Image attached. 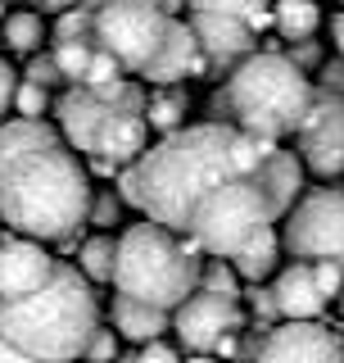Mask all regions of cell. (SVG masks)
Instances as JSON below:
<instances>
[{"instance_id":"cell-20","label":"cell","mask_w":344,"mask_h":363,"mask_svg":"<svg viewBox=\"0 0 344 363\" xmlns=\"http://www.w3.org/2000/svg\"><path fill=\"white\" fill-rule=\"evenodd\" d=\"M96 50H100L96 37H91V41H73V45H55V64H59V73H64L68 86H82V82H86Z\"/></svg>"},{"instance_id":"cell-36","label":"cell","mask_w":344,"mask_h":363,"mask_svg":"<svg viewBox=\"0 0 344 363\" xmlns=\"http://www.w3.org/2000/svg\"><path fill=\"white\" fill-rule=\"evenodd\" d=\"M37 5L45 9V14H59V18H64L68 9H77V5H82V0H37Z\"/></svg>"},{"instance_id":"cell-17","label":"cell","mask_w":344,"mask_h":363,"mask_svg":"<svg viewBox=\"0 0 344 363\" xmlns=\"http://www.w3.org/2000/svg\"><path fill=\"white\" fill-rule=\"evenodd\" d=\"M272 14H277V37L294 41V45L308 41L317 32V23H322V9H317L313 0H277Z\"/></svg>"},{"instance_id":"cell-4","label":"cell","mask_w":344,"mask_h":363,"mask_svg":"<svg viewBox=\"0 0 344 363\" xmlns=\"http://www.w3.org/2000/svg\"><path fill=\"white\" fill-rule=\"evenodd\" d=\"M317 100V86L304 77V68L290 64V55H268L258 50L227 77L222 91H213L209 123L254 132L263 141H281V136H299L308 109Z\"/></svg>"},{"instance_id":"cell-41","label":"cell","mask_w":344,"mask_h":363,"mask_svg":"<svg viewBox=\"0 0 344 363\" xmlns=\"http://www.w3.org/2000/svg\"><path fill=\"white\" fill-rule=\"evenodd\" d=\"M186 363H217V359H213V354H190Z\"/></svg>"},{"instance_id":"cell-33","label":"cell","mask_w":344,"mask_h":363,"mask_svg":"<svg viewBox=\"0 0 344 363\" xmlns=\"http://www.w3.org/2000/svg\"><path fill=\"white\" fill-rule=\"evenodd\" d=\"M249 300H254V318H281V309H277V295H272V291L254 286V291H249Z\"/></svg>"},{"instance_id":"cell-37","label":"cell","mask_w":344,"mask_h":363,"mask_svg":"<svg viewBox=\"0 0 344 363\" xmlns=\"http://www.w3.org/2000/svg\"><path fill=\"white\" fill-rule=\"evenodd\" d=\"M0 363H37V359H28L23 350H14V345H5V340H0Z\"/></svg>"},{"instance_id":"cell-25","label":"cell","mask_w":344,"mask_h":363,"mask_svg":"<svg viewBox=\"0 0 344 363\" xmlns=\"http://www.w3.org/2000/svg\"><path fill=\"white\" fill-rule=\"evenodd\" d=\"M45 105H50V91H45V86H32V82H23V86H18V96H14V109H18L28 123H41Z\"/></svg>"},{"instance_id":"cell-27","label":"cell","mask_w":344,"mask_h":363,"mask_svg":"<svg viewBox=\"0 0 344 363\" xmlns=\"http://www.w3.org/2000/svg\"><path fill=\"white\" fill-rule=\"evenodd\" d=\"M23 82H32V86H59L64 82V73H59V64H55V50L50 55H32V64H28V77Z\"/></svg>"},{"instance_id":"cell-23","label":"cell","mask_w":344,"mask_h":363,"mask_svg":"<svg viewBox=\"0 0 344 363\" xmlns=\"http://www.w3.org/2000/svg\"><path fill=\"white\" fill-rule=\"evenodd\" d=\"M272 0H190V14H227V18H258Z\"/></svg>"},{"instance_id":"cell-22","label":"cell","mask_w":344,"mask_h":363,"mask_svg":"<svg viewBox=\"0 0 344 363\" xmlns=\"http://www.w3.org/2000/svg\"><path fill=\"white\" fill-rule=\"evenodd\" d=\"M200 291H209V295H222V300H240V272L227 264V259H209L204 264V281H200Z\"/></svg>"},{"instance_id":"cell-29","label":"cell","mask_w":344,"mask_h":363,"mask_svg":"<svg viewBox=\"0 0 344 363\" xmlns=\"http://www.w3.org/2000/svg\"><path fill=\"white\" fill-rule=\"evenodd\" d=\"M118 359V332L113 327H100L96 340H91V350H86V363H113Z\"/></svg>"},{"instance_id":"cell-6","label":"cell","mask_w":344,"mask_h":363,"mask_svg":"<svg viewBox=\"0 0 344 363\" xmlns=\"http://www.w3.org/2000/svg\"><path fill=\"white\" fill-rule=\"evenodd\" d=\"M200 281H204V264L186 250L177 232L145 218L118 236V272H113L118 295L177 313L190 295H200Z\"/></svg>"},{"instance_id":"cell-13","label":"cell","mask_w":344,"mask_h":363,"mask_svg":"<svg viewBox=\"0 0 344 363\" xmlns=\"http://www.w3.org/2000/svg\"><path fill=\"white\" fill-rule=\"evenodd\" d=\"M190 28L200 37V50L204 60L217 64V68H236L245 60L258 55V32L249 28L245 18H227V14H190Z\"/></svg>"},{"instance_id":"cell-34","label":"cell","mask_w":344,"mask_h":363,"mask_svg":"<svg viewBox=\"0 0 344 363\" xmlns=\"http://www.w3.org/2000/svg\"><path fill=\"white\" fill-rule=\"evenodd\" d=\"M317 60H322V50H317L313 41H299V45H290V64H294V68H313Z\"/></svg>"},{"instance_id":"cell-39","label":"cell","mask_w":344,"mask_h":363,"mask_svg":"<svg viewBox=\"0 0 344 363\" xmlns=\"http://www.w3.org/2000/svg\"><path fill=\"white\" fill-rule=\"evenodd\" d=\"M236 345H240V340H236V336H227V340H222V345H217V350H213V354H217V363H222V359H231V354H236Z\"/></svg>"},{"instance_id":"cell-44","label":"cell","mask_w":344,"mask_h":363,"mask_svg":"<svg viewBox=\"0 0 344 363\" xmlns=\"http://www.w3.org/2000/svg\"><path fill=\"white\" fill-rule=\"evenodd\" d=\"M0 41H5V32H0Z\"/></svg>"},{"instance_id":"cell-15","label":"cell","mask_w":344,"mask_h":363,"mask_svg":"<svg viewBox=\"0 0 344 363\" xmlns=\"http://www.w3.org/2000/svg\"><path fill=\"white\" fill-rule=\"evenodd\" d=\"M172 327V313L164 309H150V304L141 300H127V295H113V332L122 340H132V345H154V340H164V332Z\"/></svg>"},{"instance_id":"cell-45","label":"cell","mask_w":344,"mask_h":363,"mask_svg":"<svg viewBox=\"0 0 344 363\" xmlns=\"http://www.w3.org/2000/svg\"><path fill=\"white\" fill-rule=\"evenodd\" d=\"M340 5H344V0H340Z\"/></svg>"},{"instance_id":"cell-19","label":"cell","mask_w":344,"mask_h":363,"mask_svg":"<svg viewBox=\"0 0 344 363\" xmlns=\"http://www.w3.org/2000/svg\"><path fill=\"white\" fill-rule=\"evenodd\" d=\"M145 118H150L154 132H181L186 128V91H159V96H150V109H145Z\"/></svg>"},{"instance_id":"cell-28","label":"cell","mask_w":344,"mask_h":363,"mask_svg":"<svg viewBox=\"0 0 344 363\" xmlns=\"http://www.w3.org/2000/svg\"><path fill=\"white\" fill-rule=\"evenodd\" d=\"M313 277H317L322 300H340L344 295V264H313Z\"/></svg>"},{"instance_id":"cell-12","label":"cell","mask_w":344,"mask_h":363,"mask_svg":"<svg viewBox=\"0 0 344 363\" xmlns=\"http://www.w3.org/2000/svg\"><path fill=\"white\" fill-rule=\"evenodd\" d=\"M59 259H50V250L28 236H9L0 245V300H28L50 286Z\"/></svg>"},{"instance_id":"cell-2","label":"cell","mask_w":344,"mask_h":363,"mask_svg":"<svg viewBox=\"0 0 344 363\" xmlns=\"http://www.w3.org/2000/svg\"><path fill=\"white\" fill-rule=\"evenodd\" d=\"M236 128L227 123H195L172 136H159L141 164L118 173V196L122 204L141 209L150 223L168 227L177 236H190L195 213L209 204L227 182H236V159H231Z\"/></svg>"},{"instance_id":"cell-18","label":"cell","mask_w":344,"mask_h":363,"mask_svg":"<svg viewBox=\"0 0 344 363\" xmlns=\"http://www.w3.org/2000/svg\"><path fill=\"white\" fill-rule=\"evenodd\" d=\"M77 268L86 272V281H113L118 272V241L113 236H86L82 250H77Z\"/></svg>"},{"instance_id":"cell-24","label":"cell","mask_w":344,"mask_h":363,"mask_svg":"<svg viewBox=\"0 0 344 363\" xmlns=\"http://www.w3.org/2000/svg\"><path fill=\"white\" fill-rule=\"evenodd\" d=\"M96 37V14L91 9H68V14L55 23V45H73V41H91Z\"/></svg>"},{"instance_id":"cell-9","label":"cell","mask_w":344,"mask_h":363,"mask_svg":"<svg viewBox=\"0 0 344 363\" xmlns=\"http://www.w3.org/2000/svg\"><path fill=\"white\" fill-rule=\"evenodd\" d=\"M299 155L317 177H340L344 173V96L317 86V100L308 109L299 136H294Z\"/></svg>"},{"instance_id":"cell-16","label":"cell","mask_w":344,"mask_h":363,"mask_svg":"<svg viewBox=\"0 0 344 363\" xmlns=\"http://www.w3.org/2000/svg\"><path fill=\"white\" fill-rule=\"evenodd\" d=\"M277 255H281V241H277V232H263V236H254V241H249L245 250H240V255L231 259V268L240 272V281H258L263 277H272V268H277Z\"/></svg>"},{"instance_id":"cell-35","label":"cell","mask_w":344,"mask_h":363,"mask_svg":"<svg viewBox=\"0 0 344 363\" xmlns=\"http://www.w3.org/2000/svg\"><path fill=\"white\" fill-rule=\"evenodd\" d=\"M322 86L336 91V96H344V60H336V64L322 68Z\"/></svg>"},{"instance_id":"cell-14","label":"cell","mask_w":344,"mask_h":363,"mask_svg":"<svg viewBox=\"0 0 344 363\" xmlns=\"http://www.w3.org/2000/svg\"><path fill=\"white\" fill-rule=\"evenodd\" d=\"M272 295H277V309L285 323H317V313L326 309L317 277H313V264H299V259L272 281Z\"/></svg>"},{"instance_id":"cell-32","label":"cell","mask_w":344,"mask_h":363,"mask_svg":"<svg viewBox=\"0 0 344 363\" xmlns=\"http://www.w3.org/2000/svg\"><path fill=\"white\" fill-rule=\"evenodd\" d=\"M136 363H181V354L168 345V340H154V345L136 350Z\"/></svg>"},{"instance_id":"cell-5","label":"cell","mask_w":344,"mask_h":363,"mask_svg":"<svg viewBox=\"0 0 344 363\" xmlns=\"http://www.w3.org/2000/svg\"><path fill=\"white\" fill-rule=\"evenodd\" d=\"M150 96L141 82H109V86H68L55 100L64 141L86 159H109L118 168L141 164L150 150Z\"/></svg>"},{"instance_id":"cell-42","label":"cell","mask_w":344,"mask_h":363,"mask_svg":"<svg viewBox=\"0 0 344 363\" xmlns=\"http://www.w3.org/2000/svg\"><path fill=\"white\" fill-rule=\"evenodd\" d=\"M340 313H344V295H340Z\"/></svg>"},{"instance_id":"cell-40","label":"cell","mask_w":344,"mask_h":363,"mask_svg":"<svg viewBox=\"0 0 344 363\" xmlns=\"http://www.w3.org/2000/svg\"><path fill=\"white\" fill-rule=\"evenodd\" d=\"M181 5H186V0H164V14H172V18H177V9Z\"/></svg>"},{"instance_id":"cell-31","label":"cell","mask_w":344,"mask_h":363,"mask_svg":"<svg viewBox=\"0 0 344 363\" xmlns=\"http://www.w3.org/2000/svg\"><path fill=\"white\" fill-rule=\"evenodd\" d=\"M18 86H23V77L9 68L5 60H0V113H5L9 105H14V96H18Z\"/></svg>"},{"instance_id":"cell-7","label":"cell","mask_w":344,"mask_h":363,"mask_svg":"<svg viewBox=\"0 0 344 363\" xmlns=\"http://www.w3.org/2000/svg\"><path fill=\"white\" fill-rule=\"evenodd\" d=\"M172 28H177V18L164 14L159 5H145V0H109L96 14V41L132 77H145L159 64Z\"/></svg>"},{"instance_id":"cell-3","label":"cell","mask_w":344,"mask_h":363,"mask_svg":"<svg viewBox=\"0 0 344 363\" xmlns=\"http://www.w3.org/2000/svg\"><path fill=\"white\" fill-rule=\"evenodd\" d=\"M100 332V304L86 272L77 264L55 268L50 286L28 300H0V340L23 350L37 363H77L86 359Z\"/></svg>"},{"instance_id":"cell-26","label":"cell","mask_w":344,"mask_h":363,"mask_svg":"<svg viewBox=\"0 0 344 363\" xmlns=\"http://www.w3.org/2000/svg\"><path fill=\"white\" fill-rule=\"evenodd\" d=\"M109 82H122V64L113 60L105 45H100L96 60H91V73H86V82H82V86H109Z\"/></svg>"},{"instance_id":"cell-1","label":"cell","mask_w":344,"mask_h":363,"mask_svg":"<svg viewBox=\"0 0 344 363\" xmlns=\"http://www.w3.org/2000/svg\"><path fill=\"white\" fill-rule=\"evenodd\" d=\"M96 186L77 150L45 123H0V218L18 236L82 250Z\"/></svg>"},{"instance_id":"cell-30","label":"cell","mask_w":344,"mask_h":363,"mask_svg":"<svg viewBox=\"0 0 344 363\" xmlns=\"http://www.w3.org/2000/svg\"><path fill=\"white\" fill-rule=\"evenodd\" d=\"M118 209H122V196H113V191H96V204H91V223H96V227L118 223Z\"/></svg>"},{"instance_id":"cell-21","label":"cell","mask_w":344,"mask_h":363,"mask_svg":"<svg viewBox=\"0 0 344 363\" xmlns=\"http://www.w3.org/2000/svg\"><path fill=\"white\" fill-rule=\"evenodd\" d=\"M5 45L9 50H18V55H37V45H41V14H28V9H18V14H9L5 18Z\"/></svg>"},{"instance_id":"cell-11","label":"cell","mask_w":344,"mask_h":363,"mask_svg":"<svg viewBox=\"0 0 344 363\" xmlns=\"http://www.w3.org/2000/svg\"><path fill=\"white\" fill-rule=\"evenodd\" d=\"M258 363H344V340L326 323H281L263 336Z\"/></svg>"},{"instance_id":"cell-43","label":"cell","mask_w":344,"mask_h":363,"mask_svg":"<svg viewBox=\"0 0 344 363\" xmlns=\"http://www.w3.org/2000/svg\"><path fill=\"white\" fill-rule=\"evenodd\" d=\"M5 241H9V236H0V245H5Z\"/></svg>"},{"instance_id":"cell-38","label":"cell","mask_w":344,"mask_h":363,"mask_svg":"<svg viewBox=\"0 0 344 363\" xmlns=\"http://www.w3.org/2000/svg\"><path fill=\"white\" fill-rule=\"evenodd\" d=\"M331 37H336V50H340V60H344V9L331 18Z\"/></svg>"},{"instance_id":"cell-8","label":"cell","mask_w":344,"mask_h":363,"mask_svg":"<svg viewBox=\"0 0 344 363\" xmlns=\"http://www.w3.org/2000/svg\"><path fill=\"white\" fill-rule=\"evenodd\" d=\"M281 245L294 259L313 264H344V191H313L285 218Z\"/></svg>"},{"instance_id":"cell-10","label":"cell","mask_w":344,"mask_h":363,"mask_svg":"<svg viewBox=\"0 0 344 363\" xmlns=\"http://www.w3.org/2000/svg\"><path fill=\"white\" fill-rule=\"evenodd\" d=\"M240 327H245L240 304L222 300V295H209V291L190 295V300L172 313V332L181 336V345H186L190 354H213L227 336H240Z\"/></svg>"}]
</instances>
